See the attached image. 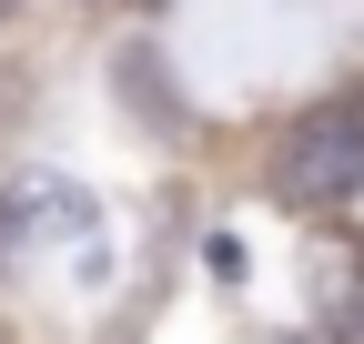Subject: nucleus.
Listing matches in <instances>:
<instances>
[{
	"instance_id": "nucleus-3",
	"label": "nucleus",
	"mask_w": 364,
	"mask_h": 344,
	"mask_svg": "<svg viewBox=\"0 0 364 344\" xmlns=\"http://www.w3.org/2000/svg\"><path fill=\"white\" fill-rule=\"evenodd\" d=\"M324 274H334V334H354V344H364V264L334 243V253H324Z\"/></svg>"
},
{
	"instance_id": "nucleus-2",
	"label": "nucleus",
	"mask_w": 364,
	"mask_h": 344,
	"mask_svg": "<svg viewBox=\"0 0 364 344\" xmlns=\"http://www.w3.org/2000/svg\"><path fill=\"white\" fill-rule=\"evenodd\" d=\"M31 253H41V223H31V193H0V284L31 274Z\"/></svg>"
},
{
	"instance_id": "nucleus-4",
	"label": "nucleus",
	"mask_w": 364,
	"mask_h": 344,
	"mask_svg": "<svg viewBox=\"0 0 364 344\" xmlns=\"http://www.w3.org/2000/svg\"><path fill=\"white\" fill-rule=\"evenodd\" d=\"M11 11H21V0H0V21H11Z\"/></svg>"
},
{
	"instance_id": "nucleus-1",
	"label": "nucleus",
	"mask_w": 364,
	"mask_h": 344,
	"mask_svg": "<svg viewBox=\"0 0 364 344\" xmlns=\"http://www.w3.org/2000/svg\"><path fill=\"white\" fill-rule=\"evenodd\" d=\"M273 193L294 213H334L364 193V92H324L314 112L284 122L273 142Z\"/></svg>"
}]
</instances>
